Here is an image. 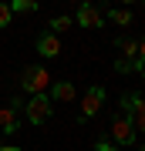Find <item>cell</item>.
<instances>
[{
  "mask_svg": "<svg viewBox=\"0 0 145 151\" xmlns=\"http://www.w3.org/2000/svg\"><path fill=\"white\" fill-rule=\"evenodd\" d=\"M0 151H20L17 145H0Z\"/></svg>",
  "mask_w": 145,
  "mask_h": 151,
  "instance_id": "obj_15",
  "label": "cell"
},
{
  "mask_svg": "<svg viewBox=\"0 0 145 151\" xmlns=\"http://www.w3.org/2000/svg\"><path fill=\"white\" fill-rule=\"evenodd\" d=\"M115 70H122V74H125V70H135V67H132L128 57H118V60H115Z\"/></svg>",
  "mask_w": 145,
  "mask_h": 151,
  "instance_id": "obj_13",
  "label": "cell"
},
{
  "mask_svg": "<svg viewBox=\"0 0 145 151\" xmlns=\"http://www.w3.org/2000/svg\"><path fill=\"white\" fill-rule=\"evenodd\" d=\"M14 14H34L37 10V0H7Z\"/></svg>",
  "mask_w": 145,
  "mask_h": 151,
  "instance_id": "obj_10",
  "label": "cell"
},
{
  "mask_svg": "<svg viewBox=\"0 0 145 151\" xmlns=\"http://www.w3.org/2000/svg\"><path fill=\"white\" fill-rule=\"evenodd\" d=\"M95 151H122V148H118V145H111V141H98Z\"/></svg>",
  "mask_w": 145,
  "mask_h": 151,
  "instance_id": "obj_14",
  "label": "cell"
},
{
  "mask_svg": "<svg viewBox=\"0 0 145 151\" xmlns=\"http://www.w3.org/2000/svg\"><path fill=\"white\" fill-rule=\"evenodd\" d=\"M0 145H4V141H0Z\"/></svg>",
  "mask_w": 145,
  "mask_h": 151,
  "instance_id": "obj_17",
  "label": "cell"
},
{
  "mask_svg": "<svg viewBox=\"0 0 145 151\" xmlns=\"http://www.w3.org/2000/svg\"><path fill=\"white\" fill-rule=\"evenodd\" d=\"M20 131V121H17L14 108H0V134H17Z\"/></svg>",
  "mask_w": 145,
  "mask_h": 151,
  "instance_id": "obj_8",
  "label": "cell"
},
{
  "mask_svg": "<svg viewBox=\"0 0 145 151\" xmlns=\"http://www.w3.org/2000/svg\"><path fill=\"white\" fill-rule=\"evenodd\" d=\"M24 111H27V118H31V124H44L51 118V97L47 94H34L31 101L24 104Z\"/></svg>",
  "mask_w": 145,
  "mask_h": 151,
  "instance_id": "obj_3",
  "label": "cell"
},
{
  "mask_svg": "<svg viewBox=\"0 0 145 151\" xmlns=\"http://www.w3.org/2000/svg\"><path fill=\"white\" fill-rule=\"evenodd\" d=\"M122 4H125V7H128V4H138V0H122Z\"/></svg>",
  "mask_w": 145,
  "mask_h": 151,
  "instance_id": "obj_16",
  "label": "cell"
},
{
  "mask_svg": "<svg viewBox=\"0 0 145 151\" xmlns=\"http://www.w3.org/2000/svg\"><path fill=\"white\" fill-rule=\"evenodd\" d=\"M138 141V131L132 128L128 118H115L111 121V145H135Z\"/></svg>",
  "mask_w": 145,
  "mask_h": 151,
  "instance_id": "obj_4",
  "label": "cell"
},
{
  "mask_svg": "<svg viewBox=\"0 0 145 151\" xmlns=\"http://www.w3.org/2000/svg\"><path fill=\"white\" fill-rule=\"evenodd\" d=\"M10 20H14L10 4H4V0H0V30H4V27H10Z\"/></svg>",
  "mask_w": 145,
  "mask_h": 151,
  "instance_id": "obj_12",
  "label": "cell"
},
{
  "mask_svg": "<svg viewBox=\"0 0 145 151\" xmlns=\"http://www.w3.org/2000/svg\"><path fill=\"white\" fill-rule=\"evenodd\" d=\"M108 17H111V20L118 24V27H128V24H135V20H132V10H128V7H115V10L108 14Z\"/></svg>",
  "mask_w": 145,
  "mask_h": 151,
  "instance_id": "obj_9",
  "label": "cell"
},
{
  "mask_svg": "<svg viewBox=\"0 0 145 151\" xmlns=\"http://www.w3.org/2000/svg\"><path fill=\"white\" fill-rule=\"evenodd\" d=\"M101 104H105V87L91 84V87H88V91H85V97H81V121L95 118V114L101 111Z\"/></svg>",
  "mask_w": 145,
  "mask_h": 151,
  "instance_id": "obj_2",
  "label": "cell"
},
{
  "mask_svg": "<svg viewBox=\"0 0 145 151\" xmlns=\"http://www.w3.org/2000/svg\"><path fill=\"white\" fill-rule=\"evenodd\" d=\"M37 54H41V57H58V54H61V40H58V34H51V30L41 34V37H37Z\"/></svg>",
  "mask_w": 145,
  "mask_h": 151,
  "instance_id": "obj_6",
  "label": "cell"
},
{
  "mask_svg": "<svg viewBox=\"0 0 145 151\" xmlns=\"http://www.w3.org/2000/svg\"><path fill=\"white\" fill-rule=\"evenodd\" d=\"M51 97H54V101H61V104L78 101V87L71 84V81H54V84H51Z\"/></svg>",
  "mask_w": 145,
  "mask_h": 151,
  "instance_id": "obj_7",
  "label": "cell"
},
{
  "mask_svg": "<svg viewBox=\"0 0 145 151\" xmlns=\"http://www.w3.org/2000/svg\"><path fill=\"white\" fill-rule=\"evenodd\" d=\"M51 70L47 67H24V77H20V91L27 94H47V87H51Z\"/></svg>",
  "mask_w": 145,
  "mask_h": 151,
  "instance_id": "obj_1",
  "label": "cell"
},
{
  "mask_svg": "<svg viewBox=\"0 0 145 151\" xmlns=\"http://www.w3.org/2000/svg\"><path fill=\"white\" fill-rule=\"evenodd\" d=\"M71 24H74V20H71L68 14L54 17V20H51V34H64V30H71Z\"/></svg>",
  "mask_w": 145,
  "mask_h": 151,
  "instance_id": "obj_11",
  "label": "cell"
},
{
  "mask_svg": "<svg viewBox=\"0 0 145 151\" xmlns=\"http://www.w3.org/2000/svg\"><path fill=\"white\" fill-rule=\"evenodd\" d=\"M101 20H105V14L98 10L95 4H81V7H78L74 24H81V27H88V30H91V27H101Z\"/></svg>",
  "mask_w": 145,
  "mask_h": 151,
  "instance_id": "obj_5",
  "label": "cell"
}]
</instances>
